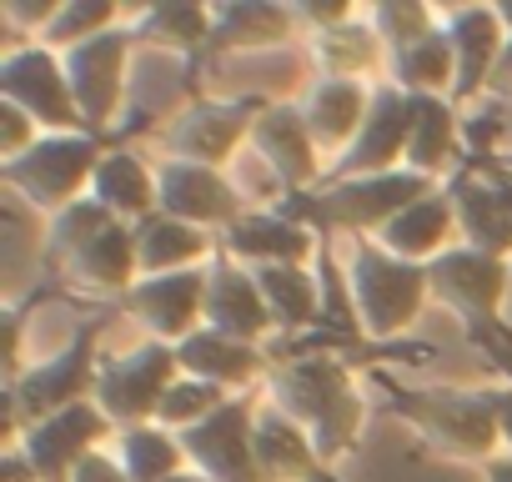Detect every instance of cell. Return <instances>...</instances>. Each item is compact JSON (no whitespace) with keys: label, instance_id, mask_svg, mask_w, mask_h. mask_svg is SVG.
Wrapping results in <instances>:
<instances>
[{"label":"cell","instance_id":"6da1fadb","mask_svg":"<svg viewBox=\"0 0 512 482\" xmlns=\"http://www.w3.org/2000/svg\"><path fill=\"white\" fill-rule=\"evenodd\" d=\"M267 402L307 427V437L317 442L327 467L357 452L367 402H362V387L342 357L307 352V357L277 362V372L267 377Z\"/></svg>","mask_w":512,"mask_h":482},{"label":"cell","instance_id":"7a4b0ae2","mask_svg":"<svg viewBox=\"0 0 512 482\" xmlns=\"http://www.w3.org/2000/svg\"><path fill=\"white\" fill-rule=\"evenodd\" d=\"M392 417H402L437 457L452 462H492L502 447L497 427V387H417L397 377H377Z\"/></svg>","mask_w":512,"mask_h":482},{"label":"cell","instance_id":"3957f363","mask_svg":"<svg viewBox=\"0 0 512 482\" xmlns=\"http://www.w3.org/2000/svg\"><path fill=\"white\" fill-rule=\"evenodd\" d=\"M442 181L422 176V171H382V176H357V181H327L317 191H302V196H282V211H292L297 221H307L322 241L332 231H347V236H382L412 201L432 196Z\"/></svg>","mask_w":512,"mask_h":482},{"label":"cell","instance_id":"277c9868","mask_svg":"<svg viewBox=\"0 0 512 482\" xmlns=\"http://www.w3.org/2000/svg\"><path fill=\"white\" fill-rule=\"evenodd\" d=\"M427 297H432L427 267L392 257L377 236H362L352 247V257H347V302H352L357 332H367L377 342L402 337L422 317Z\"/></svg>","mask_w":512,"mask_h":482},{"label":"cell","instance_id":"5b68a950","mask_svg":"<svg viewBox=\"0 0 512 482\" xmlns=\"http://www.w3.org/2000/svg\"><path fill=\"white\" fill-rule=\"evenodd\" d=\"M111 146L101 136H86V131H51L41 136L26 156L0 166V181H6L21 201H31L36 211H51L61 216L66 206H76L81 196H91V181H96V166Z\"/></svg>","mask_w":512,"mask_h":482},{"label":"cell","instance_id":"8992f818","mask_svg":"<svg viewBox=\"0 0 512 482\" xmlns=\"http://www.w3.org/2000/svg\"><path fill=\"white\" fill-rule=\"evenodd\" d=\"M101 337H106V317H86V327L51 352L46 362L26 367L6 392H11V442L21 437L26 422H41L51 412H66L76 402L96 397V377H101Z\"/></svg>","mask_w":512,"mask_h":482},{"label":"cell","instance_id":"52a82bcc","mask_svg":"<svg viewBox=\"0 0 512 482\" xmlns=\"http://www.w3.org/2000/svg\"><path fill=\"white\" fill-rule=\"evenodd\" d=\"M427 277H432V297H442L472 327V337L507 332L502 327V302L512 292V262L507 257H492V252H477L467 241H457L452 252H442L427 267Z\"/></svg>","mask_w":512,"mask_h":482},{"label":"cell","instance_id":"ba28073f","mask_svg":"<svg viewBox=\"0 0 512 482\" xmlns=\"http://www.w3.org/2000/svg\"><path fill=\"white\" fill-rule=\"evenodd\" d=\"M181 377V357L166 342H141L121 357H101V377H96V402L101 412L116 422V432L126 427H146L156 422V407L166 397V387Z\"/></svg>","mask_w":512,"mask_h":482},{"label":"cell","instance_id":"9c48e42d","mask_svg":"<svg viewBox=\"0 0 512 482\" xmlns=\"http://www.w3.org/2000/svg\"><path fill=\"white\" fill-rule=\"evenodd\" d=\"M0 101L21 106L46 136L51 131H86L71 76H66V61L41 41H26V46L6 51V61H0Z\"/></svg>","mask_w":512,"mask_h":482},{"label":"cell","instance_id":"30bf717a","mask_svg":"<svg viewBox=\"0 0 512 482\" xmlns=\"http://www.w3.org/2000/svg\"><path fill=\"white\" fill-rule=\"evenodd\" d=\"M131 56H136V31L131 21L66 51V76H71V91H76V106H81V121L91 136H111L116 116H121V101H126V76H131Z\"/></svg>","mask_w":512,"mask_h":482},{"label":"cell","instance_id":"8fae6325","mask_svg":"<svg viewBox=\"0 0 512 482\" xmlns=\"http://www.w3.org/2000/svg\"><path fill=\"white\" fill-rule=\"evenodd\" d=\"M267 101L256 96H241V101H191L171 116V126L161 131V146H166V161H196V166H221L251 146V126L262 116Z\"/></svg>","mask_w":512,"mask_h":482},{"label":"cell","instance_id":"7c38bea8","mask_svg":"<svg viewBox=\"0 0 512 482\" xmlns=\"http://www.w3.org/2000/svg\"><path fill=\"white\" fill-rule=\"evenodd\" d=\"M256 412H262V402L251 392L216 407L201 427L181 432L186 462L211 482H267L262 462H256Z\"/></svg>","mask_w":512,"mask_h":482},{"label":"cell","instance_id":"4fadbf2b","mask_svg":"<svg viewBox=\"0 0 512 482\" xmlns=\"http://www.w3.org/2000/svg\"><path fill=\"white\" fill-rule=\"evenodd\" d=\"M116 437V422L101 412V402H76L66 412H51L41 422H26L21 427V452L31 457V467L41 472V482H71V472L101 452V442Z\"/></svg>","mask_w":512,"mask_h":482},{"label":"cell","instance_id":"5bb4252c","mask_svg":"<svg viewBox=\"0 0 512 482\" xmlns=\"http://www.w3.org/2000/svg\"><path fill=\"white\" fill-rule=\"evenodd\" d=\"M211 267V262H206ZM206 267H191V272H166V277H141L116 307L141 322L151 332V342H166V347H181L191 332L206 327V287H211V272Z\"/></svg>","mask_w":512,"mask_h":482},{"label":"cell","instance_id":"9a60e30c","mask_svg":"<svg viewBox=\"0 0 512 482\" xmlns=\"http://www.w3.org/2000/svg\"><path fill=\"white\" fill-rule=\"evenodd\" d=\"M156 186H161V211L176 221H191L211 236L231 231L251 206L241 196V186L221 171V166H196V161H161L156 166Z\"/></svg>","mask_w":512,"mask_h":482},{"label":"cell","instance_id":"2e32d148","mask_svg":"<svg viewBox=\"0 0 512 482\" xmlns=\"http://www.w3.org/2000/svg\"><path fill=\"white\" fill-rule=\"evenodd\" d=\"M407 136H412V101H407V91H397L392 81H377L372 86V111H367L357 141L332 161L327 181H357V176H382V171L407 166Z\"/></svg>","mask_w":512,"mask_h":482},{"label":"cell","instance_id":"e0dca14e","mask_svg":"<svg viewBox=\"0 0 512 482\" xmlns=\"http://www.w3.org/2000/svg\"><path fill=\"white\" fill-rule=\"evenodd\" d=\"M251 151L267 161L282 196H302V191H317L327 181L322 151H317L297 101H267L262 106V116H256V126H251Z\"/></svg>","mask_w":512,"mask_h":482},{"label":"cell","instance_id":"ac0fdd59","mask_svg":"<svg viewBox=\"0 0 512 482\" xmlns=\"http://www.w3.org/2000/svg\"><path fill=\"white\" fill-rule=\"evenodd\" d=\"M216 247L251 272L256 267H312L322 252V236L292 211L272 206V211H246L231 231L216 236Z\"/></svg>","mask_w":512,"mask_h":482},{"label":"cell","instance_id":"d6986e66","mask_svg":"<svg viewBox=\"0 0 512 482\" xmlns=\"http://www.w3.org/2000/svg\"><path fill=\"white\" fill-rule=\"evenodd\" d=\"M211 287H206V327L221 332V337H236V342H251V347H262L277 322L267 312V297H262V282H256L251 267H241L236 257H226L216 247L211 257Z\"/></svg>","mask_w":512,"mask_h":482},{"label":"cell","instance_id":"ffe728a7","mask_svg":"<svg viewBox=\"0 0 512 482\" xmlns=\"http://www.w3.org/2000/svg\"><path fill=\"white\" fill-rule=\"evenodd\" d=\"M442 26H447V41H452V56H457V86H452V101L467 106L487 91L502 51H507V26L497 16V6H452L442 11Z\"/></svg>","mask_w":512,"mask_h":482},{"label":"cell","instance_id":"44dd1931","mask_svg":"<svg viewBox=\"0 0 512 482\" xmlns=\"http://www.w3.org/2000/svg\"><path fill=\"white\" fill-rule=\"evenodd\" d=\"M302 36L297 6H277V0H221L211 6V56H246V51H272Z\"/></svg>","mask_w":512,"mask_h":482},{"label":"cell","instance_id":"7402d4cb","mask_svg":"<svg viewBox=\"0 0 512 482\" xmlns=\"http://www.w3.org/2000/svg\"><path fill=\"white\" fill-rule=\"evenodd\" d=\"M61 282L96 292V297H126L141 282V257H136V226L131 221H106L86 247L61 267Z\"/></svg>","mask_w":512,"mask_h":482},{"label":"cell","instance_id":"603a6c76","mask_svg":"<svg viewBox=\"0 0 512 482\" xmlns=\"http://www.w3.org/2000/svg\"><path fill=\"white\" fill-rule=\"evenodd\" d=\"M176 357H181V372H186V377H201V382H211V387H221V392H231V397H246L262 377L277 372L262 347L236 342V337H221V332H211V327L191 332V337L176 347Z\"/></svg>","mask_w":512,"mask_h":482},{"label":"cell","instance_id":"cb8c5ba5","mask_svg":"<svg viewBox=\"0 0 512 482\" xmlns=\"http://www.w3.org/2000/svg\"><path fill=\"white\" fill-rule=\"evenodd\" d=\"M457 201H452V191H447V181L432 191V196H422V201H412L377 241L392 252V257H402V262H417V267H432L442 252H452L457 247Z\"/></svg>","mask_w":512,"mask_h":482},{"label":"cell","instance_id":"d4e9b609","mask_svg":"<svg viewBox=\"0 0 512 482\" xmlns=\"http://www.w3.org/2000/svg\"><path fill=\"white\" fill-rule=\"evenodd\" d=\"M297 106H302V116H307V131H312L317 151L342 156V151L357 141V131H362V121H367V111H372V81H332V76H317Z\"/></svg>","mask_w":512,"mask_h":482},{"label":"cell","instance_id":"484cf974","mask_svg":"<svg viewBox=\"0 0 512 482\" xmlns=\"http://www.w3.org/2000/svg\"><path fill=\"white\" fill-rule=\"evenodd\" d=\"M412 101V136H407V171L447 181L462 171V106L452 96H407Z\"/></svg>","mask_w":512,"mask_h":482},{"label":"cell","instance_id":"4316f807","mask_svg":"<svg viewBox=\"0 0 512 482\" xmlns=\"http://www.w3.org/2000/svg\"><path fill=\"white\" fill-rule=\"evenodd\" d=\"M256 462H262L267 482H322L327 472L307 427L272 402H262V412H256Z\"/></svg>","mask_w":512,"mask_h":482},{"label":"cell","instance_id":"83f0119b","mask_svg":"<svg viewBox=\"0 0 512 482\" xmlns=\"http://www.w3.org/2000/svg\"><path fill=\"white\" fill-rule=\"evenodd\" d=\"M136 257H141V277L191 272V267H206L216 257V236L191 226V221L156 211V216L136 221Z\"/></svg>","mask_w":512,"mask_h":482},{"label":"cell","instance_id":"f1b7e54d","mask_svg":"<svg viewBox=\"0 0 512 482\" xmlns=\"http://www.w3.org/2000/svg\"><path fill=\"white\" fill-rule=\"evenodd\" d=\"M91 196H96L111 216H121V221H131V226L161 211L156 166H146V161H141L136 151H126V146H111V151L101 156L96 181H91Z\"/></svg>","mask_w":512,"mask_h":482},{"label":"cell","instance_id":"f546056e","mask_svg":"<svg viewBox=\"0 0 512 482\" xmlns=\"http://www.w3.org/2000/svg\"><path fill=\"white\" fill-rule=\"evenodd\" d=\"M307 46H312L317 76H332V81H367L392 61V51L382 46V36L372 31L367 16H352L332 31H317V36H307Z\"/></svg>","mask_w":512,"mask_h":482},{"label":"cell","instance_id":"4dcf8cb0","mask_svg":"<svg viewBox=\"0 0 512 482\" xmlns=\"http://www.w3.org/2000/svg\"><path fill=\"white\" fill-rule=\"evenodd\" d=\"M131 31H136V46H161L196 66V61H206V46H211V6L161 0V6H151L131 21Z\"/></svg>","mask_w":512,"mask_h":482},{"label":"cell","instance_id":"1f68e13d","mask_svg":"<svg viewBox=\"0 0 512 482\" xmlns=\"http://www.w3.org/2000/svg\"><path fill=\"white\" fill-rule=\"evenodd\" d=\"M256 282L277 332H307L322 322V277L312 267H256Z\"/></svg>","mask_w":512,"mask_h":482},{"label":"cell","instance_id":"d6a6232c","mask_svg":"<svg viewBox=\"0 0 512 482\" xmlns=\"http://www.w3.org/2000/svg\"><path fill=\"white\" fill-rule=\"evenodd\" d=\"M387 81L397 91H407V96H452V86H457V56H452L447 26H437L427 41H417L407 51H392Z\"/></svg>","mask_w":512,"mask_h":482},{"label":"cell","instance_id":"836d02e7","mask_svg":"<svg viewBox=\"0 0 512 482\" xmlns=\"http://www.w3.org/2000/svg\"><path fill=\"white\" fill-rule=\"evenodd\" d=\"M116 457H121V467L131 472V482H166V477H176V472L191 467L181 437L166 432L161 422L116 432Z\"/></svg>","mask_w":512,"mask_h":482},{"label":"cell","instance_id":"e575fe53","mask_svg":"<svg viewBox=\"0 0 512 482\" xmlns=\"http://www.w3.org/2000/svg\"><path fill=\"white\" fill-rule=\"evenodd\" d=\"M116 26H126V21L111 0H61L51 11V21L36 31V41L51 46L56 56H66V51H76V46H86V41L116 31Z\"/></svg>","mask_w":512,"mask_h":482},{"label":"cell","instance_id":"d590c367","mask_svg":"<svg viewBox=\"0 0 512 482\" xmlns=\"http://www.w3.org/2000/svg\"><path fill=\"white\" fill-rule=\"evenodd\" d=\"M231 402V392H221V387H211V382H201V377H176L171 387H166V397H161V407H156V422L166 427V432H191V427H201L216 407H226Z\"/></svg>","mask_w":512,"mask_h":482},{"label":"cell","instance_id":"8d00e7d4","mask_svg":"<svg viewBox=\"0 0 512 482\" xmlns=\"http://www.w3.org/2000/svg\"><path fill=\"white\" fill-rule=\"evenodd\" d=\"M367 21H372V31L382 36L387 51H407L442 26V16L432 6H422V0H377L367 11Z\"/></svg>","mask_w":512,"mask_h":482},{"label":"cell","instance_id":"74e56055","mask_svg":"<svg viewBox=\"0 0 512 482\" xmlns=\"http://www.w3.org/2000/svg\"><path fill=\"white\" fill-rule=\"evenodd\" d=\"M46 131L21 111V106H11V101H0V166L6 161H16V156H26L36 141H41Z\"/></svg>","mask_w":512,"mask_h":482},{"label":"cell","instance_id":"f35d334b","mask_svg":"<svg viewBox=\"0 0 512 482\" xmlns=\"http://www.w3.org/2000/svg\"><path fill=\"white\" fill-rule=\"evenodd\" d=\"M352 16H357V11L347 6V0H327V6H317V0H302V6H297V21H302L307 36L332 31V26H342V21H352Z\"/></svg>","mask_w":512,"mask_h":482},{"label":"cell","instance_id":"ab89813d","mask_svg":"<svg viewBox=\"0 0 512 482\" xmlns=\"http://www.w3.org/2000/svg\"><path fill=\"white\" fill-rule=\"evenodd\" d=\"M71 482H131V472L121 467V457H116V452H106V447H101V452H91V457L71 472Z\"/></svg>","mask_w":512,"mask_h":482},{"label":"cell","instance_id":"60d3db41","mask_svg":"<svg viewBox=\"0 0 512 482\" xmlns=\"http://www.w3.org/2000/svg\"><path fill=\"white\" fill-rule=\"evenodd\" d=\"M6 482H41V472L31 467V457L21 452V442H6Z\"/></svg>","mask_w":512,"mask_h":482},{"label":"cell","instance_id":"b9f144b4","mask_svg":"<svg viewBox=\"0 0 512 482\" xmlns=\"http://www.w3.org/2000/svg\"><path fill=\"white\" fill-rule=\"evenodd\" d=\"M487 96H497V101H512V36H507V51H502V61H497L492 81H487Z\"/></svg>","mask_w":512,"mask_h":482},{"label":"cell","instance_id":"7bdbcfd3","mask_svg":"<svg viewBox=\"0 0 512 482\" xmlns=\"http://www.w3.org/2000/svg\"><path fill=\"white\" fill-rule=\"evenodd\" d=\"M497 427H502V447L512 457V382L497 387Z\"/></svg>","mask_w":512,"mask_h":482},{"label":"cell","instance_id":"ee69618b","mask_svg":"<svg viewBox=\"0 0 512 482\" xmlns=\"http://www.w3.org/2000/svg\"><path fill=\"white\" fill-rule=\"evenodd\" d=\"M482 477H487V482H512V457H507V452L492 457V462L482 467Z\"/></svg>","mask_w":512,"mask_h":482},{"label":"cell","instance_id":"f6af8a7d","mask_svg":"<svg viewBox=\"0 0 512 482\" xmlns=\"http://www.w3.org/2000/svg\"><path fill=\"white\" fill-rule=\"evenodd\" d=\"M166 482H211V477H201L196 467H186V472H176V477H166Z\"/></svg>","mask_w":512,"mask_h":482},{"label":"cell","instance_id":"bcb514c9","mask_svg":"<svg viewBox=\"0 0 512 482\" xmlns=\"http://www.w3.org/2000/svg\"><path fill=\"white\" fill-rule=\"evenodd\" d=\"M502 161H507V166H512V151H507V156H502Z\"/></svg>","mask_w":512,"mask_h":482}]
</instances>
